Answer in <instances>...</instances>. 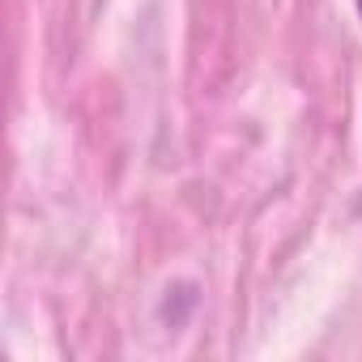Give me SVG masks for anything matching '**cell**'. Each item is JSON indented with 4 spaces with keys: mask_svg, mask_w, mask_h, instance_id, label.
<instances>
[{
    "mask_svg": "<svg viewBox=\"0 0 362 362\" xmlns=\"http://www.w3.org/2000/svg\"><path fill=\"white\" fill-rule=\"evenodd\" d=\"M358 18H362V0H358Z\"/></svg>",
    "mask_w": 362,
    "mask_h": 362,
    "instance_id": "6da1fadb",
    "label": "cell"
}]
</instances>
